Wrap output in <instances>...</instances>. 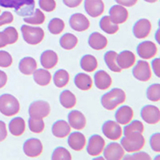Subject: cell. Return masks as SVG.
Wrapping results in <instances>:
<instances>
[{
    "label": "cell",
    "instance_id": "1",
    "mask_svg": "<svg viewBox=\"0 0 160 160\" xmlns=\"http://www.w3.org/2000/svg\"><path fill=\"white\" fill-rule=\"evenodd\" d=\"M0 6L4 8H13L20 16H30L34 12V0H0Z\"/></svg>",
    "mask_w": 160,
    "mask_h": 160
},
{
    "label": "cell",
    "instance_id": "2",
    "mask_svg": "<svg viewBox=\"0 0 160 160\" xmlns=\"http://www.w3.org/2000/svg\"><path fill=\"white\" fill-rule=\"evenodd\" d=\"M125 99H126V95H125V92L122 89L113 88L109 92L102 95L101 104L105 109L113 110L119 104H122L125 101Z\"/></svg>",
    "mask_w": 160,
    "mask_h": 160
},
{
    "label": "cell",
    "instance_id": "3",
    "mask_svg": "<svg viewBox=\"0 0 160 160\" xmlns=\"http://www.w3.org/2000/svg\"><path fill=\"white\" fill-rule=\"evenodd\" d=\"M20 105L16 97L11 94H2L0 96V112L5 116H13L19 112Z\"/></svg>",
    "mask_w": 160,
    "mask_h": 160
},
{
    "label": "cell",
    "instance_id": "4",
    "mask_svg": "<svg viewBox=\"0 0 160 160\" xmlns=\"http://www.w3.org/2000/svg\"><path fill=\"white\" fill-rule=\"evenodd\" d=\"M21 32L25 42L31 45L39 44L44 38V31L40 27H33L29 25H22Z\"/></svg>",
    "mask_w": 160,
    "mask_h": 160
},
{
    "label": "cell",
    "instance_id": "5",
    "mask_svg": "<svg viewBox=\"0 0 160 160\" xmlns=\"http://www.w3.org/2000/svg\"><path fill=\"white\" fill-rule=\"evenodd\" d=\"M120 144L123 147L124 151L133 153V152H137L143 148L145 144V139L141 133H138L133 135L131 137L124 136L123 138H121Z\"/></svg>",
    "mask_w": 160,
    "mask_h": 160
},
{
    "label": "cell",
    "instance_id": "6",
    "mask_svg": "<svg viewBox=\"0 0 160 160\" xmlns=\"http://www.w3.org/2000/svg\"><path fill=\"white\" fill-rule=\"evenodd\" d=\"M29 116L32 118H45L50 113V105L43 100H37L30 104L28 109Z\"/></svg>",
    "mask_w": 160,
    "mask_h": 160
},
{
    "label": "cell",
    "instance_id": "7",
    "mask_svg": "<svg viewBox=\"0 0 160 160\" xmlns=\"http://www.w3.org/2000/svg\"><path fill=\"white\" fill-rule=\"evenodd\" d=\"M132 74L139 81H148L152 75L149 63L144 60H139L132 70Z\"/></svg>",
    "mask_w": 160,
    "mask_h": 160
},
{
    "label": "cell",
    "instance_id": "8",
    "mask_svg": "<svg viewBox=\"0 0 160 160\" xmlns=\"http://www.w3.org/2000/svg\"><path fill=\"white\" fill-rule=\"evenodd\" d=\"M102 132L104 136H106L110 140H118L122 135V128L116 121L108 120L102 125Z\"/></svg>",
    "mask_w": 160,
    "mask_h": 160
},
{
    "label": "cell",
    "instance_id": "9",
    "mask_svg": "<svg viewBox=\"0 0 160 160\" xmlns=\"http://www.w3.org/2000/svg\"><path fill=\"white\" fill-rule=\"evenodd\" d=\"M42 143L37 138H30L24 142L23 151L28 157H37L42 153Z\"/></svg>",
    "mask_w": 160,
    "mask_h": 160
},
{
    "label": "cell",
    "instance_id": "10",
    "mask_svg": "<svg viewBox=\"0 0 160 160\" xmlns=\"http://www.w3.org/2000/svg\"><path fill=\"white\" fill-rule=\"evenodd\" d=\"M69 24L75 31L82 32L87 30L90 26V22L86 16L81 13H74L69 18Z\"/></svg>",
    "mask_w": 160,
    "mask_h": 160
},
{
    "label": "cell",
    "instance_id": "11",
    "mask_svg": "<svg viewBox=\"0 0 160 160\" xmlns=\"http://www.w3.org/2000/svg\"><path fill=\"white\" fill-rule=\"evenodd\" d=\"M104 158L106 160H120L124 155V149L121 144L117 142H112L108 144L103 149Z\"/></svg>",
    "mask_w": 160,
    "mask_h": 160
},
{
    "label": "cell",
    "instance_id": "12",
    "mask_svg": "<svg viewBox=\"0 0 160 160\" xmlns=\"http://www.w3.org/2000/svg\"><path fill=\"white\" fill-rule=\"evenodd\" d=\"M141 117L148 124H156L160 120L159 108L154 105H145L141 109Z\"/></svg>",
    "mask_w": 160,
    "mask_h": 160
},
{
    "label": "cell",
    "instance_id": "13",
    "mask_svg": "<svg viewBox=\"0 0 160 160\" xmlns=\"http://www.w3.org/2000/svg\"><path fill=\"white\" fill-rule=\"evenodd\" d=\"M105 146L104 139L99 135H92L88 140L87 144V152L91 156H98L103 152Z\"/></svg>",
    "mask_w": 160,
    "mask_h": 160
},
{
    "label": "cell",
    "instance_id": "14",
    "mask_svg": "<svg viewBox=\"0 0 160 160\" xmlns=\"http://www.w3.org/2000/svg\"><path fill=\"white\" fill-rule=\"evenodd\" d=\"M109 18L115 24H122L128 19V11L122 5H113L109 9Z\"/></svg>",
    "mask_w": 160,
    "mask_h": 160
},
{
    "label": "cell",
    "instance_id": "15",
    "mask_svg": "<svg viewBox=\"0 0 160 160\" xmlns=\"http://www.w3.org/2000/svg\"><path fill=\"white\" fill-rule=\"evenodd\" d=\"M151 27V23L148 19H139L133 25V35L138 39H143L149 35Z\"/></svg>",
    "mask_w": 160,
    "mask_h": 160
},
{
    "label": "cell",
    "instance_id": "16",
    "mask_svg": "<svg viewBox=\"0 0 160 160\" xmlns=\"http://www.w3.org/2000/svg\"><path fill=\"white\" fill-rule=\"evenodd\" d=\"M84 8L91 17H98L104 12V3L102 0H85Z\"/></svg>",
    "mask_w": 160,
    "mask_h": 160
},
{
    "label": "cell",
    "instance_id": "17",
    "mask_svg": "<svg viewBox=\"0 0 160 160\" xmlns=\"http://www.w3.org/2000/svg\"><path fill=\"white\" fill-rule=\"evenodd\" d=\"M157 53V47L151 41H143L137 46V54L143 59H150Z\"/></svg>",
    "mask_w": 160,
    "mask_h": 160
},
{
    "label": "cell",
    "instance_id": "18",
    "mask_svg": "<svg viewBox=\"0 0 160 160\" xmlns=\"http://www.w3.org/2000/svg\"><path fill=\"white\" fill-rule=\"evenodd\" d=\"M68 124L74 129L81 130L86 125V118L78 110H72L68 114Z\"/></svg>",
    "mask_w": 160,
    "mask_h": 160
},
{
    "label": "cell",
    "instance_id": "19",
    "mask_svg": "<svg viewBox=\"0 0 160 160\" xmlns=\"http://www.w3.org/2000/svg\"><path fill=\"white\" fill-rule=\"evenodd\" d=\"M116 61L118 66L121 69H127L135 64L136 58H135V55L133 52L128 51V50H124V51L117 54Z\"/></svg>",
    "mask_w": 160,
    "mask_h": 160
},
{
    "label": "cell",
    "instance_id": "20",
    "mask_svg": "<svg viewBox=\"0 0 160 160\" xmlns=\"http://www.w3.org/2000/svg\"><path fill=\"white\" fill-rule=\"evenodd\" d=\"M133 118V110L131 107L123 105L120 108L117 109V111L115 112V119L116 122L119 124L126 125L128 124Z\"/></svg>",
    "mask_w": 160,
    "mask_h": 160
},
{
    "label": "cell",
    "instance_id": "21",
    "mask_svg": "<svg viewBox=\"0 0 160 160\" xmlns=\"http://www.w3.org/2000/svg\"><path fill=\"white\" fill-rule=\"evenodd\" d=\"M94 82L96 87L100 90L108 89L112 84V79L110 75L104 70H99L94 75Z\"/></svg>",
    "mask_w": 160,
    "mask_h": 160
},
{
    "label": "cell",
    "instance_id": "22",
    "mask_svg": "<svg viewBox=\"0 0 160 160\" xmlns=\"http://www.w3.org/2000/svg\"><path fill=\"white\" fill-rule=\"evenodd\" d=\"M70 134V133H69ZM86 144V138L80 132H72L68 137V145L75 151L82 150Z\"/></svg>",
    "mask_w": 160,
    "mask_h": 160
},
{
    "label": "cell",
    "instance_id": "23",
    "mask_svg": "<svg viewBox=\"0 0 160 160\" xmlns=\"http://www.w3.org/2000/svg\"><path fill=\"white\" fill-rule=\"evenodd\" d=\"M58 62V56L53 50H46L40 56V63L45 69H51Z\"/></svg>",
    "mask_w": 160,
    "mask_h": 160
},
{
    "label": "cell",
    "instance_id": "24",
    "mask_svg": "<svg viewBox=\"0 0 160 160\" xmlns=\"http://www.w3.org/2000/svg\"><path fill=\"white\" fill-rule=\"evenodd\" d=\"M88 44L92 49L101 50L106 47L107 39L102 34H100L98 32H93L90 34V36L88 38Z\"/></svg>",
    "mask_w": 160,
    "mask_h": 160
},
{
    "label": "cell",
    "instance_id": "25",
    "mask_svg": "<svg viewBox=\"0 0 160 160\" xmlns=\"http://www.w3.org/2000/svg\"><path fill=\"white\" fill-rule=\"evenodd\" d=\"M70 125L64 120H58L52 125V133L57 138H64L70 133Z\"/></svg>",
    "mask_w": 160,
    "mask_h": 160
},
{
    "label": "cell",
    "instance_id": "26",
    "mask_svg": "<svg viewBox=\"0 0 160 160\" xmlns=\"http://www.w3.org/2000/svg\"><path fill=\"white\" fill-rule=\"evenodd\" d=\"M37 64L35 59L32 57H24L19 62V70L20 72L25 75H31L36 70Z\"/></svg>",
    "mask_w": 160,
    "mask_h": 160
},
{
    "label": "cell",
    "instance_id": "27",
    "mask_svg": "<svg viewBox=\"0 0 160 160\" xmlns=\"http://www.w3.org/2000/svg\"><path fill=\"white\" fill-rule=\"evenodd\" d=\"M9 131L14 136H21L25 131V121L21 117H15L9 122Z\"/></svg>",
    "mask_w": 160,
    "mask_h": 160
},
{
    "label": "cell",
    "instance_id": "28",
    "mask_svg": "<svg viewBox=\"0 0 160 160\" xmlns=\"http://www.w3.org/2000/svg\"><path fill=\"white\" fill-rule=\"evenodd\" d=\"M74 83L80 90H89L93 84L92 78L85 73H78L74 78Z\"/></svg>",
    "mask_w": 160,
    "mask_h": 160
},
{
    "label": "cell",
    "instance_id": "29",
    "mask_svg": "<svg viewBox=\"0 0 160 160\" xmlns=\"http://www.w3.org/2000/svg\"><path fill=\"white\" fill-rule=\"evenodd\" d=\"M33 78L40 86H46L51 81V74L46 69H36L33 72Z\"/></svg>",
    "mask_w": 160,
    "mask_h": 160
},
{
    "label": "cell",
    "instance_id": "30",
    "mask_svg": "<svg viewBox=\"0 0 160 160\" xmlns=\"http://www.w3.org/2000/svg\"><path fill=\"white\" fill-rule=\"evenodd\" d=\"M144 131V126L141 121L139 120H134V121L130 122L128 125L124 127L123 130V133H124V136L126 137H131L135 134H138V133H143Z\"/></svg>",
    "mask_w": 160,
    "mask_h": 160
},
{
    "label": "cell",
    "instance_id": "31",
    "mask_svg": "<svg viewBox=\"0 0 160 160\" xmlns=\"http://www.w3.org/2000/svg\"><path fill=\"white\" fill-rule=\"evenodd\" d=\"M98 66L97 60L93 55H84L80 59V67L86 72H93Z\"/></svg>",
    "mask_w": 160,
    "mask_h": 160
},
{
    "label": "cell",
    "instance_id": "32",
    "mask_svg": "<svg viewBox=\"0 0 160 160\" xmlns=\"http://www.w3.org/2000/svg\"><path fill=\"white\" fill-rule=\"evenodd\" d=\"M59 101H60V104H61L64 108L70 109L74 107L75 104H76V97H75V95L71 91L64 90V91L60 94Z\"/></svg>",
    "mask_w": 160,
    "mask_h": 160
},
{
    "label": "cell",
    "instance_id": "33",
    "mask_svg": "<svg viewBox=\"0 0 160 160\" xmlns=\"http://www.w3.org/2000/svg\"><path fill=\"white\" fill-rule=\"evenodd\" d=\"M60 46L65 50H71L73 49L78 43V39L75 35L71 33H65L63 36H61L59 40Z\"/></svg>",
    "mask_w": 160,
    "mask_h": 160
},
{
    "label": "cell",
    "instance_id": "34",
    "mask_svg": "<svg viewBox=\"0 0 160 160\" xmlns=\"http://www.w3.org/2000/svg\"><path fill=\"white\" fill-rule=\"evenodd\" d=\"M117 53L115 51H107L104 55V61L106 63L107 67L113 72H121V68L118 66L117 61Z\"/></svg>",
    "mask_w": 160,
    "mask_h": 160
},
{
    "label": "cell",
    "instance_id": "35",
    "mask_svg": "<svg viewBox=\"0 0 160 160\" xmlns=\"http://www.w3.org/2000/svg\"><path fill=\"white\" fill-rule=\"evenodd\" d=\"M99 25H100V28H101L104 32H106L108 34H115L119 30L118 24H115L114 22H112L111 19L109 18V16H103L100 19Z\"/></svg>",
    "mask_w": 160,
    "mask_h": 160
},
{
    "label": "cell",
    "instance_id": "36",
    "mask_svg": "<svg viewBox=\"0 0 160 160\" xmlns=\"http://www.w3.org/2000/svg\"><path fill=\"white\" fill-rule=\"evenodd\" d=\"M68 81H69V74H68V72L66 71V70L59 69L54 73L53 82H54L55 85H56V87L62 88L64 86H66Z\"/></svg>",
    "mask_w": 160,
    "mask_h": 160
},
{
    "label": "cell",
    "instance_id": "37",
    "mask_svg": "<svg viewBox=\"0 0 160 160\" xmlns=\"http://www.w3.org/2000/svg\"><path fill=\"white\" fill-rule=\"evenodd\" d=\"M24 21L28 24L39 25L45 21V15L40 9H34L33 14H31L30 16L24 17Z\"/></svg>",
    "mask_w": 160,
    "mask_h": 160
},
{
    "label": "cell",
    "instance_id": "38",
    "mask_svg": "<svg viewBox=\"0 0 160 160\" xmlns=\"http://www.w3.org/2000/svg\"><path fill=\"white\" fill-rule=\"evenodd\" d=\"M65 28V23L62 19L60 18H53L50 20L48 23V30L52 34H59L61 33Z\"/></svg>",
    "mask_w": 160,
    "mask_h": 160
},
{
    "label": "cell",
    "instance_id": "39",
    "mask_svg": "<svg viewBox=\"0 0 160 160\" xmlns=\"http://www.w3.org/2000/svg\"><path fill=\"white\" fill-rule=\"evenodd\" d=\"M28 125L30 131L33 133H41L44 130V126H45L42 118H32V117L29 118Z\"/></svg>",
    "mask_w": 160,
    "mask_h": 160
},
{
    "label": "cell",
    "instance_id": "40",
    "mask_svg": "<svg viewBox=\"0 0 160 160\" xmlns=\"http://www.w3.org/2000/svg\"><path fill=\"white\" fill-rule=\"evenodd\" d=\"M147 98L150 101L157 102L160 100V84H152L147 88L146 91Z\"/></svg>",
    "mask_w": 160,
    "mask_h": 160
},
{
    "label": "cell",
    "instance_id": "41",
    "mask_svg": "<svg viewBox=\"0 0 160 160\" xmlns=\"http://www.w3.org/2000/svg\"><path fill=\"white\" fill-rule=\"evenodd\" d=\"M71 154L64 147H57L52 153V160H71Z\"/></svg>",
    "mask_w": 160,
    "mask_h": 160
},
{
    "label": "cell",
    "instance_id": "42",
    "mask_svg": "<svg viewBox=\"0 0 160 160\" xmlns=\"http://www.w3.org/2000/svg\"><path fill=\"white\" fill-rule=\"evenodd\" d=\"M39 7L43 11L52 12L56 8L55 0H39Z\"/></svg>",
    "mask_w": 160,
    "mask_h": 160
},
{
    "label": "cell",
    "instance_id": "43",
    "mask_svg": "<svg viewBox=\"0 0 160 160\" xmlns=\"http://www.w3.org/2000/svg\"><path fill=\"white\" fill-rule=\"evenodd\" d=\"M12 64V57L7 51L0 50V67L7 68Z\"/></svg>",
    "mask_w": 160,
    "mask_h": 160
},
{
    "label": "cell",
    "instance_id": "44",
    "mask_svg": "<svg viewBox=\"0 0 160 160\" xmlns=\"http://www.w3.org/2000/svg\"><path fill=\"white\" fill-rule=\"evenodd\" d=\"M3 31L7 35L8 44H13L18 40V32L14 27H11V26L7 27V28H5Z\"/></svg>",
    "mask_w": 160,
    "mask_h": 160
},
{
    "label": "cell",
    "instance_id": "45",
    "mask_svg": "<svg viewBox=\"0 0 160 160\" xmlns=\"http://www.w3.org/2000/svg\"><path fill=\"white\" fill-rule=\"evenodd\" d=\"M150 147L155 152L160 151V133H154L150 137Z\"/></svg>",
    "mask_w": 160,
    "mask_h": 160
},
{
    "label": "cell",
    "instance_id": "46",
    "mask_svg": "<svg viewBox=\"0 0 160 160\" xmlns=\"http://www.w3.org/2000/svg\"><path fill=\"white\" fill-rule=\"evenodd\" d=\"M123 159L125 160H130V159H136V160H150L151 159V157L149 156V155L147 153H145V152H137V153H135L133 152L132 155H126V156H124L123 155Z\"/></svg>",
    "mask_w": 160,
    "mask_h": 160
},
{
    "label": "cell",
    "instance_id": "47",
    "mask_svg": "<svg viewBox=\"0 0 160 160\" xmlns=\"http://www.w3.org/2000/svg\"><path fill=\"white\" fill-rule=\"evenodd\" d=\"M13 21V15L9 11H4L0 15V26H2L4 24H9Z\"/></svg>",
    "mask_w": 160,
    "mask_h": 160
},
{
    "label": "cell",
    "instance_id": "48",
    "mask_svg": "<svg viewBox=\"0 0 160 160\" xmlns=\"http://www.w3.org/2000/svg\"><path fill=\"white\" fill-rule=\"evenodd\" d=\"M152 70L157 77L160 76V59L155 58L152 61Z\"/></svg>",
    "mask_w": 160,
    "mask_h": 160
},
{
    "label": "cell",
    "instance_id": "49",
    "mask_svg": "<svg viewBox=\"0 0 160 160\" xmlns=\"http://www.w3.org/2000/svg\"><path fill=\"white\" fill-rule=\"evenodd\" d=\"M7 136V129H6V124L5 122L0 120V142L6 138Z\"/></svg>",
    "mask_w": 160,
    "mask_h": 160
},
{
    "label": "cell",
    "instance_id": "50",
    "mask_svg": "<svg viewBox=\"0 0 160 160\" xmlns=\"http://www.w3.org/2000/svg\"><path fill=\"white\" fill-rule=\"evenodd\" d=\"M115 1L117 2V4L122 5L124 7H130L136 4L138 0H115Z\"/></svg>",
    "mask_w": 160,
    "mask_h": 160
},
{
    "label": "cell",
    "instance_id": "51",
    "mask_svg": "<svg viewBox=\"0 0 160 160\" xmlns=\"http://www.w3.org/2000/svg\"><path fill=\"white\" fill-rule=\"evenodd\" d=\"M82 0H63V3L66 5L67 7H70V8H75L79 6L80 4H81Z\"/></svg>",
    "mask_w": 160,
    "mask_h": 160
},
{
    "label": "cell",
    "instance_id": "52",
    "mask_svg": "<svg viewBox=\"0 0 160 160\" xmlns=\"http://www.w3.org/2000/svg\"><path fill=\"white\" fill-rule=\"evenodd\" d=\"M7 44H8V38H7V35L5 34V32H4V31H1V32H0V48L5 47Z\"/></svg>",
    "mask_w": 160,
    "mask_h": 160
},
{
    "label": "cell",
    "instance_id": "53",
    "mask_svg": "<svg viewBox=\"0 0 160 160\" xmlns=\"http://www.w3.org/2000/svg\"><path fill=\"white\" fill-rule=\"evenodd\" d=\"M7 82V75L5 72L0 70V88H2L5 86V84Z\"/></svg>",
    "mask_w": 160,
    "mask_h": 160
},
{
    "label": "cell",
    "instance_id": "54",
    "mask_svg": "<svg viewBox=\"0 0 160 160\" xmlns=\"http://www.w3.org/2000/svg\"><path fill=\"white\" fill-rule=\"evenodd\" d=\"M144 1H146V2H149V3H154V2H156L157 0H144Z\"/></svg>",
    "mask_w": 160,
    "mask_h": 160
},
{
    "label": "cell",
    "instance_id": "55",
    "mask_svg": "<svg viewBox=\"0 0 160 160\" xmlns=\"http://www.w3.org/2000/svg\"><path fill=\"white\" fill-rule=\"evenodd\" d=\"M104 159V157H96L94 160H103Z\"/></svg>",
    "mask_w": 160,
    "mask_h": 160
}]
</instances>
